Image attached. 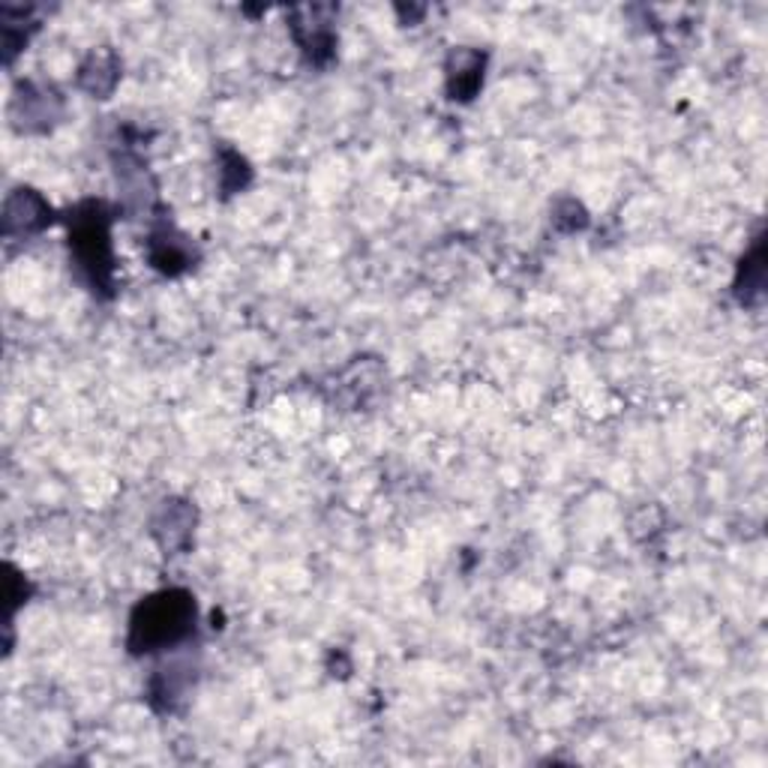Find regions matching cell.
<instances>
[{"mask_svg": "<svg viewBox=\"0 0 768 768\" xmlns=\"http://www.w3.org/2000/svg\"><path fill=\"white\" fill-rule=\"evenodd\" d=\"M195 627V598L183 588H166L144 598L130 619V651L151 655L183 643Z\"/></svg>", "mask_w": 768, "mask_h": 768, "instance_id": "obj_1", "label": "cell"}, {"mask_svg": "<svg viewBox=\"0 0 768 768\" xmlns=\"http://www.w3.org/2000/svg\"><path fill=\"white\" fill-rule=\"evenodd\" d=\"M72 252L79 267L91 276L94 288H111V247H108V214L99 202L82 204L72 216Z\"/></svg>", "mask_w": 768, "mask_h": 768, "instance_id": "obj_2", "label": "cell"}, {"mask_svg": "<svg viewBox=\"0 0 768 768\" xmlns=\"http://www.w3.org/2000/svg\"><path fill=\"white\" fill-rule=\"evenodd\" d=\"M51 223V207L34 190H12L3 207V231L7 235H34Z\"/></svg>", "mask_w": 768, "mask_h": 768, "instance_id": "obj_3", "label": "cell"}, {"mask_svg": "<svg viewBox=\"0 0 768 768\" xmlns=\"http://www.w3.org/2000/svg\"><path fill=\"white\" fill-rule=\"evenodd\" d=\"M183 240L187 238L175 235L171 228H163V231H154V235H151V264H154L156 271L175 276L190 267L192 252Z\"/></svg>", "mask_w": 768, "mask_h": 768, "instance_id": "obj_4", "label": "cell"}, {"mask_svg": "<svg viewBox=\"0 0 768 768\" xmlns=\"http://www.w3.org/2000/svg\"><path fill=\"white\" fill-rule=\"evenodd\" d=\"M483 84V55L478 51H456L447 72V91L454 99H471Z\"/></svg>", "mask_w": 768, "mask_h": 768, "instance_id": "obj_5", "label": "cell"}, {"mask_svg": "<svg viewBox=\"0 0 768 768\" xmlns=\"http://www.w3.org/2000/svg\"><path fill=\"white\" fill-rule=\"evenodd\" d=\"M192 523H195V514H192L187 502H166L163 504V514L156 516V538L163 540L166 550H175V547H187V540L192 535Z\"/></svg>", "mask_w": 768, "mask_h": 768, "instance_id": "obj_6", "label": "cell"}, {"mask_svg": "<svg viewBox=\"0 0 768 768\" xmlns=\"http://www.w3.org/2000/svg\"><path fill=\"white\" fill-rule=\"evenodd\" d=\"M118 84V60L115 55H94L82 67V87L87 94L106 96L111 94V87Z\"/></svg>", "mask_w": 768, "mask_h": 768, "instance_id": "obj_7", "label": "cell"}, {"mask_svg": "<svg viewBox=\"0 0 768 768\" xmlns=\"http://www.w3.org/2000/svg\"><path fill=\"white\" fill-rule=\"evenodd\" d=\"M766 259H763V238H756L754 250L751 255L742 262V271H739V283H735V291L742 303H756L759 295H763V276H766Z\"/></svg>", "mask_w": 768, "mask_h": 768, "instance_id": "obj_8", "label": "cell"}]
</instances>
